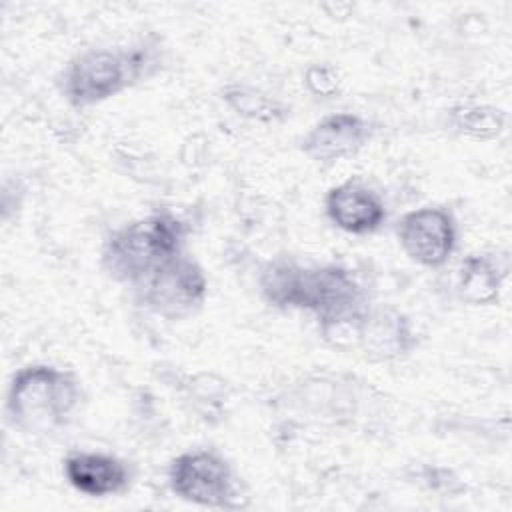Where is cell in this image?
Returning a JSON list of instances; mask_svg holds the SVG:
<instances>
[{"instance_id": "cell-13", "label": "cell", "mask_w": 512, "mask_h": 512, "mask_svg": "<svg viewBox=\"0 0 512 512\" xmlns=\"http://www.w3.org/2000/svg\"><path fill=\"white\" fill-rule=\"evenodd\" d=\"M452 124L458 132L472 138H494L502 130L504 118L494 108L458 106L452 110Z\"/></svg>"}, {"instance_id": "cell-8", "label": "cell", "mask_w": 512, "mask_h": 512, "mask_svg": "<svg viewBox=\"0 0 512 512\" xmlns=\"http://www.w3.org/2000/svg\"><path fill=\"white\" fill-rule=\"evenodd\" d=\"M372 136L370 124L352 112H338L316 122L302 138V152L316 162H334L360 152Z\"/></svg>"}, {"instance_id": "cell-5", "label": "cell", "mask_w": 512, "mask_h": 512, "mask_svg": "<svg viewBox=\"0 0 512 512\" xmlns=\"http://www.w3.org/2000/svg\"><path fill=\"white\" fill-rule=\"evenodd\" d=\"M138 300L152 312L180 320L194 314L208 290L202 268L184 252L156 268L136 286Z\"/></svg>"}, {"instance_id": "cell-10", "label": "cell", "mask_w": 512, "mask_h": 512, "mask_svg": "<svg viewBox=\"0 0 512 512\" xmlns=\"http://www.w3.org/2000/svg\"><path fill=\"white\" fill-rule=\"evenodd\" d=\"M68 484L94 498L118 494L128 484V468L122 460L100 452H72L64 460Z\"/></svg>"}, {"instance_id": "cell-1", "label": "cell", "mask_w": 512, "mask_h": 512, "mask_svg": "<svg viewBox=\"0 0 512 512\" xmlns=\"http://www.w3.org/2000/svg\"><path fill=\"white\" fill-rule=\"evenodd\" d=\"M264 298L278 308L310 310L318 316L326 338L356 336L362 324L364 294L350 270L342 266L306 268L294 262L278 260L268 264L260 280Z\"/></svg>"}, {"instance_id": "cell-11", "label": "cell", "mask_w": 512, "mask_h": 512, "mask_svg": "<svg viewBox=\"0 0 512 512\" xmlns=\"http://www.w3.org/2000/svg\"><path fill=\"white\" fill-rule=\"evenodd\" d=\"M358 340L366 354L376 360L398 358L414 346L410 322L394 310L366 312L358 330Z\"/></svg>"}, {"instance_id": "cell-3", "label": "cell", "mask_w": 512, "mask_h": 512, "mask_svg": "<svg viewBox=\"0 0 512 512\" xmlns=\"http://www.w3.org/2000/svg\"><path fill=\"white\" fill-rule=\"evenodd\" d=\"M80 400L74 374L48 364L20 368L10 382L6 412L24 432H50L62 426Z\"/></svg>"}, {"instance_id": "cell-6", "label": "cell", "mask_w": 512, "mask_h": 512, "mask_svg": "<svg viewBox=\"0 0 512 512\" xmlns=\"http://www.w3.org/2000/svg\"><path fill=\"white\" fill-rule=\"evenodd\" d=\"M168 484L186 502L212 508L234 506V474L214 452L192 450L176 456L168 468Z\"/></svg>"}, {"instance_id": "cell-7", "label": "cell", "mask_w": 512, "mask_h": 512, "mask_svg": "<svg viewBox=\"0 0 512 512\" xmlns=\"http://www.w3.org/2000/svg\"><path fill=\"white\" fill-rule=\"evenodd\" d=\"M396 234L404 254L426 268H440L456 248L454 218L440 206L406 212L398 220Z\"/></svg>"}, {"instance_id": "cell-9", "label": "cell", "mask_w": 512, "mask_h": 512, "mask_svg": "<svg viewBox=\"0 0 512 512\" xmlns=\"http://www.w3.org/2000/svg\"><path fill=\"white\" fill-rule=\"evenodd\" d=\"M328 220L348 234L376 232L386 220L382 198L362 182L348 180L328 190L324 200Z\"/></svg>"}, {"instance_id": "cell-2", "label": "cell", "mask_w": 512, "mask_h": 512, "mask_svg": "<svg viewBox=\"0 0 512 512\" xmlns=\"http://www.w3.org/2000/svg\"><path fill=\"white\" fill-rule=\"evenodd\" d=\"M186 226L162 212L114 230L102 248V268L110 278L136 286L156 268L184 252Z\"/></svg>"}, {"instance_id": "cell-12", "label": "cell", "mask_w": 512, "mask_h": 512, "mask_svg": "<svg viewBox=\"0 0 512 512\" xmlns=\"http://www.w3.org/2000/svg\"><path fill=\"white\" fill-rule=\"evenodd\" d=\"M502 272L488 256H470L462 262L458 290L466 302L490 304L498 298Z\"/></svg>"}, {"instance_id": "cell-4", "label": "cell", "mask_w": 512, "mask_h": 512, "mask_svg": "<svg viewBox=\"0 0 512 512\" xmlns=\"http://www.w3.org/2000/svg\"><path fill=\"white\" fill-rule=\"evenodd\" d=\"M154 58L148 46L126 50L90 48L78 54L64 70L62 92L74 106L104 102L148 74Z\"/></svg>"}]
</instances>
